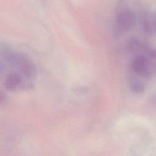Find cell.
Here are the masks:
<instances>
[{"mask_svg": "<svg viewBox=\"0 0 156 156\" xmlns=\"http://www.w3.org/2000/svg\"><path fill=\"white\" fill-rule=\"evenodd\" d=\"M140 23L143 32H144L147 34H150L153 29L152 21H151L149 16L147 13H144L141 15L140 18Z\"/></svg>", "mask_w": 156, "mask_h": 156, "instance_id": "5b68a950", "label": "cell"}, {"mask_svg": "<svg viewBox=\"0 0 156 156\" xmlns=\"http://www.w3.org/2000/svg\"><path fill=\"white\" fill-rule=\"evenodd\" d=\"M152 26H153V29L156 33V11L155 12L153 16V18H152Z\"/></svg>", "mask_w": 156, "mask_h": 156, "instance_id": "8992f818", "label": "cell"}, {"mask_svg": "<svg viewBox=\"0 0 156 156\" xmlns=\"http://www.w3.org/2000/svg\"><path fill=\"white\" fill-rule=\"evenodd\" d=\"M144 78L133 74L129 78V86L131 90L135 93H142L146 88Z\"/></svg>", "mask_w": 156, "mask_h": 156, "instance_id": "277c9868", "label": "cell"}, {"mask_svg": "<svg viewBox=\"0 0 156 156\" xmlns=\"http://www.w3.org/2000/svg\"><path fill=\"white\" fill-rule=\"evenodd\" d=\"M136 23V16L133 11L124 9L121 11L116 18V25L119 30L126 32L131 30Z\"/></svg>", "mask_w": 156, "mask_h": 156, "instance_id": "7a4b0ae2", "label": "cell"}, {"mask_svg": "<svg viewBox=\"0 0 156 156\" xmlns=\"http://www.w3.org/2000/svg\"><path fill=\"white\" fill-rule=\"evenodd\" d=\"M5 87L9 91H15L20 88L26 87L23 77L17 73H11L6 76Z\"/></svg>", "mask_w": 156, "mask_h": 156, "instance_id": "3957f363", "label": "cell"}, {"mask_svg": "<svg viewBox=\"0 0 156 156\" xmlns=\"http://www.w3.org/2000/svg\"><path fill=\"white\" fill-rule=\"evenodd\" d=\"M130 68L133 74L144 79L151 77L156 71V49L147 47L144 51L136 53Z\"/></svg>", "mask_w": 156, "mask_h": 156, "instance_id": "6da1fadb", "label": "cell"}]
</instances>
